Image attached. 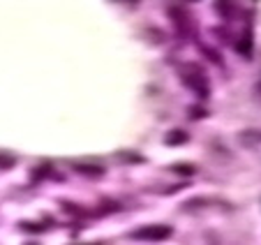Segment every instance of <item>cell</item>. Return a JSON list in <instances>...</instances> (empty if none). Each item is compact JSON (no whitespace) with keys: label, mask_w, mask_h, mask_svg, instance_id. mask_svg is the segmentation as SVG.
I'll use <instances>...</instances> for the list:
<instances>
[{"label":"cell","mask_w":261,"mask_h":245,"mask_svg":"<svg viewBox=\"0 0 261 245\" xmlns=\"http://www.w3.org/2000/svg\"><path fill=\"white\" fill-rule=\"evenodd\" d=\"M137 238H167V236H171V229L169 227H153V229H141V231H137L134 234Z\"/></svg>","instance_id":"cell-1"},{"label":"cell","mask_w":261,"mask_h":245,"mask_svg":"<svg viewBox=\"0 0 261 245\" xmlns=\"http://www.w3.org/2000/svg\"><path fill=\"white\" fill-rule=\"evenodd\" d=\"M74 169H77V171H81V174H90V176H102V169H100V167H86V164H74Z\"/></svg>","instance_id":"cell-2"},{"label":"cell","mask_w":261,"mask_h":245,"mask_svg":"<svg viewBox=\"0 0 261 245\" xmlns=\"http://www.w3.org/2000/svg\"><path fill=\"white\" fill-rule=\"evenodd\" d=\"M14 167V157L7 153H0V169H9Z\"/></svg>","instance_id":"cell-3"},{"label":"cell","mask_w":261,"mask_h":245,"mask_svg":"<svg viewBox=\"0 0 261 245\" xmlns=\"http://www.w3.org/2000/svg\"><path fill=\"white\" fill-rule=\"evenodd\" d=\"M28 245H35V243H28Z\"/></svg>","instance_id":"cell-4"}]
</instances>
